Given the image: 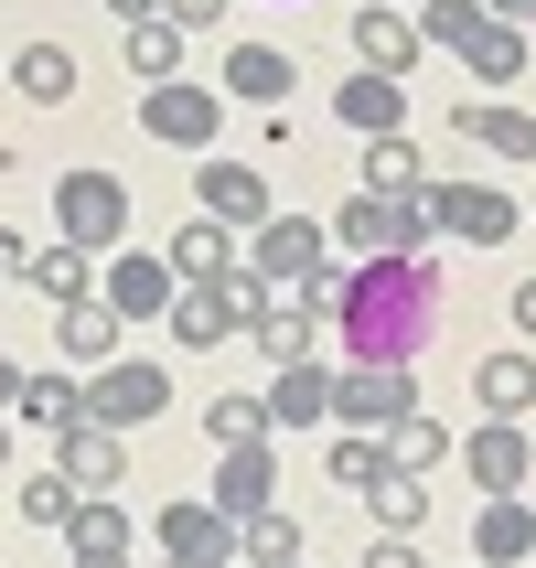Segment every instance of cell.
<instances>
[{"label":"cell","mask_w":536,"mask_h":568,"mask_svg":"<svg viewBox=\"0 0 536 568\" xmlns=\"http://www.w3.org/2000/svg\"><path fill=\"white\" fill-rule=\"evenodd\" d=\"M441 322V268L429 257H354L344 301H333V333H344L354 365H418Z\"/></svg>","instance_id":"obj_1"},{"label":"cell","mask_w":536,"mask_h":568,"mask_svg":"<svg viewBox=\"0 0 536 568\" xmlns=\"http://www.w3.org/2000/svg\"><path fill=\"white\" fill-rule=\"evenodd\" d=\"M54 225L75 236V247L119 257L129 247V183L119 172H54Z\"/></svg>","instance_id":"obj_2"},{"label":"cell","mask_w":536,"mask_h":568,"mask_svg":"<svg viewBox=\"0 0 536 568\" xmlns=\"http://www.w3.org/2000/svg\"><path fill=\"white\" fill-rule=\"evenodd\" d=\"M215 119H225V87H151L140 97V129H151L161 151H215Z\"/></svg>","instance_id":"obj_3"},{"label":"cell","mask_w":536,"mask_h":568,"mask_svg":"<svg viewBox=\"0 0 536 568\" xmlns=\"http://www.w3.org/2000/svg\"><path fill=\"white\" fill-rule=\"evenodd\" d=\"M408 408H418L408 365H344V376H333V418H344V429H397Z\"/></svg>","instance_id":"obj_4"},{"label":"cell","mask_w":536,"mask_h":568,"mask_svg":"<svg viewBox=\"0 0 536 568\" xmlns=\"http://www.w3.org/2000/svg\"><path fill=\"white\" fill-rule=\"evenodd\" d=\"M193 204L215 225H236V236H257V225L280 215L269 204V172H247V161H225V151H204V172H193Z\"/></svg>","instance_id":"obj_5"},{"label":"cell","mask_w":536,"mask_h":568,"mask_svg":"<svg viewBox=\"0 0 536 568\" xmlns=\"http://www.w3.org/2000/svg\"><path fill=\"white\" fill-rule=\"evenodd\" d=\"M87 408L108 418V429H140V418H161V408H172V376H161L151 354H119V365H97Z\"/></svg>","instance_id":"obj_6"},{"label":"cell","mask_w":536,"mask_h":568,"mask_svg":"<svg viewBox=\"0 0 536 568\" xmlns=\"http://www.w3.org/2000/svg\"><path fill=\"white\" fill-rule=\"evenodd\" d=\"M97 290H108V301H119V312L129 322H172V301H183V268H172V247H161V257H140V247H119V257H108V280H97Z\"/></svg>","instance_id":"obj_7"},{"label":"cell","mask_w":536,"mask_h":568,"mask_svg":"<svg viewBox=\"0 0 536 568\" xmlns=\"http://www.w3.org/2000/svg\"><path fill=\"white\" fill-rule=\"evenodd\" d=\"M0 257H11V290H43L54 312H64V301H97V280H108V268H87L97 247H75V236H64V247H43V257H32L22 236H0Z\"/></svg>","instance_id":"obj_8"},{"label":"cell","mask_w":536,"mask_h":568,"mask_svg":"<svg viewBox=\"0 0 536 568\" xmlns=\"http://www.w3.org/2000/svg\"><path fill=\"white\" fill-rule=\"evenodd\" d=\"M151 537H161L172 568H225V558H236V515H225V505H161Z\"/></svg>","instance_id":"obj_9"},{"label":"cell","mask_w":536,"mask_h":568,"mask_svg":"<svg viewBox=\"0 0 536 568\" xmlns=\"http://www.w3.org/2000/svg\"><path fill=\"white\" fill-rule=\"evenodd\" d=\"M429 215H441V236H462V247H505V236H515V193H494V183H429Z\"/></svg>","instance_id":"obj_10"},{"label":"cell","mask_w":536,"mask_h":568,"mask_svg":"<svg viewBox=\"0 0 536 568\" xmlns=\"http://www.w3.org/2000/svg\"><path fill=\"white\" fill-rule=\"evenodd\" d=\"M119 344H129V312L108 301V290L54 312V354H64V365H119Z\"/></svg>","instance_id":"obj_11"},{"label":"cell","mask_w":536,"mask_h":568,"mask_svg":"<svg viewBox=\"0 0 536 568\" xmlns=\"http://www.w3.org/2000/svg\"><path fill=\"white\" fill-rule=\"evenodd\" d=\"M418 11H397V0H376V11H354V64H376V75H408L418 64Z\"/></svg>","instance_id":"obj_12"},{"label":"cell","mask_w":536,"mask_h":568,"mask_svg":"<svg viewBox=\"0 0 536 568\" xmlns=\"http://www.w3.org/2000/svg\"><path fill=\"white\" fill-rule=\"evenodd\" d=\"M451 129H462V151H483V161H536V119L505 108V97H483V108L462 97V119H451Z\"/></svg>","instance_id":"obj_13"},{"label":"cell","mask_w":536,"mask_h":568,"mask_svg":"<svg viewBox=\"0 0 536 568\" xmlns=\"http://www.w3.org/2000/svg\"><path fill=\"white\" fill-rule=\"evenodd\" d=\"M269 365H312L322 354V312L312 301H290V290H269V312H257V333H247Z\"/></svg>","instance_id":"obj_14"},{"label":"cell","mask_w":536,"mask_h":568,"mask_svg":"<svg viewBox=\"0 0 536 568\" xmlns=\"http://www.w3.org/2000/svg\"><path fill=\"white\" fill-rule=\"evenodd\" d=\"M215 505L225 515H269V505H280V462H269V440L215 450Z\"/></svg>","instance_id":"obj_15"},{"label":"cell","mask_w":536,"mask_h":568,"mask_svg":"<svg viewBox=\"0 0 536 568\" xmlns=\"http://www.w3.org/2000/svg\"><path fill=\"white\" fill-rule=\"evenodd\" d=\"M333 108H344V119L365 129V140H386V129L408 119V75H376V64H354L344 87H333Z\"/></svg>","instance_id":"obj_16"},{"label":"cell","mask_w":536,"mask_h":568,"mask_svg":"<svg viewBox=\"0 0 536 568\" xmlns=\"http://www.w3.org/2000/svg\"><path fill=\"white\" fill-rule=\"evenodd\" d=\"M322 247H333V236H322L312 215H269V225L247 236V257L269 268V280H301V268H322Z\"/></svg>","instance_id":"obj_17"},{"label":"cell","mask_w":536,"mask_h":568,"mask_svg":"<svg viewBox=\"0 0 536 568\" xmlns=\"http://www.w3.org/2000/svg\"><path fill=\"white\" fill-rule=\"evenodd\" d=\"M64 473L87 483V494H119V483H129V429H108V418L64 429Z\"/></svg>","instance_id":"obj_18"},{"label":"cell","mask_w":536,"mask_h":568,"mask_svg":"<svg viewBox=\"0 0 536 568\" xmlns=\"http://www.w3.org/2000/svg\"><path fill=\"white\" fill-rule=\"evenodd\" d=\"M462 462H473V483H483V494H515L536 450H526V429H515V418H483L473 440H462Z\"/></svg>","instance_id":"obj_19"},{"label":"cell","mask_w":536,"mask_h":568,"mask_svg":"<svg viewBox=\"0 0 536 568\" xmlns=\"http://www.w3.org/2000/svg\"><path fill=\"white\" fill-rule=\"evenodd\" d=\"M473 558H483V568L536 558V515L515 505V494H483V515H473Z\"/></svg>","instance_id":"obj_20"},{"label":"cell","mask_w":536,"mask_h":568,"mask_svg":"<svg viewBox=\"0 0 536 568\" xmlns=\"http://www.w3.org/2000/svg\"><path fill=\"white\" fill-rule=\"evenodd\" d=\"M290 87H301V64H290L280 43H236V54H225V97H247V108H280Z\"/></svg>","instance_id":"obj_21"},{"label":"cell","mask_w":536,"mask_h":568,"mask_svg":"<svg viewBox=\"0 0 536 568\" xmlns=\"http://www.w3.org/2000/svg\"><path fill=\"white\" fill-rule=\"evenodd\" d=\"M119 43H129V75H140V87H172V75H183V22H172V11L119 22Z\"/></svg>","instance_id":"obj_22"},{"label":"cell","mask_w":536,"mask_h":568,"mask_svg":"<svg viewBox=\"0 0 536 568\" xmlns=\"http://www.w3.org/2000/svg\"><path fill=\"white\" fill-rule=\"evenodd\" d=\"M11 418H22V429H87V386H64V376H22L11 386Z\"/></svg>","instance_id":"obj_23"},{"label":"cell","mask_w":536,"mask_h":568,"mask_svg":"<svg viewBox=\"0 0 536 568\" xmlns=\"http://www.w3.org/2000/svg\"><path fill=\"white\" fill-rule=\"evenodd\" d=\"M473 397H483V418H526L536 408V354H483Z\"/></svg>","instance_id":"obj_24"},{"label":"cell","mask_w":536,"mask_h":568,"mask_svg":"<svg viewBox=\"0 0 536 568\" xmlns=\"http://www.w3.org/2000/svg\"><path fill=\"white\" fill-rule=\"evenodd\" d=\"M333 247L344 257H397V204L386 193H354L344 215H333Z\"/></svg>","instance_id":"obj_25"},{"label":"cell","mask_w":536,"mask_h":568,"mask_svg":"<svg viewBox=\"0 0 536 568\" xmlns=\"http://www.w3.org/2000/svg\"><path fill=\"white\" fill-rule=\"evenodd\" d=\"M11 515H22V526H75V515H87V483L75 473H22L11 483Z\"/></svg>","instance_id":"obj_26"},{"label":"cell","mask_w":536,"mask_h":568,"mask_svg":"<svg viewBox=\"0 0 536 568\" xmlns=\"http://www.w3.org/2000/svg\"><path fill=\"white\" fill-rule=\"evenodd\" d=\"M11 97L64 108V97H75V54H64V43H22V54H11Z\"/></svg>","instance_id":"obj_27"},{"label":"cell","mask_w":536,"mask_h":568,"mask_svg":"<svg viewBox=\"0 0 536 568\" xmlns=\"http://www.w3.org/2000/svg\"><path fill=\"white\" fill-rule=\"evenodd\" d=\"M269 418H280V429H312V418H333V376H322V354H312V365H280V386H269Z\"/></svg>","instance_id":"obj_28"},{"label":"cell","mask_w":536,"mask_h":568,"mask_svg":"<svg viewBox=\"0 0 536 568\" xmlns=\"http://www.w3.org/2000/svg\"><path fill=\"white\" fill-rule=\"evenodd\" d=\"M451 450H462V440H451V429H441L429 408H408L397 429H386V462H397V473H441Z\"/></svg>","instance_id":"obj_29"},{"label":"cell","mask_w":536,"mask_h":568,"mask_svg":"<svg viewBox=\"0 0 536 568\" xmlns=\"http://www.w3.org/2000/svg\"><path fill=\"white\" fill-rule=\"evenodd\" d=\"M236 225H215V215H193L183 236H172V268H183V280H215V268H236Z\"/></svg>","instance_id":"obj_30"},{"label":"cell","mask_w":536,"mask_h":568,"mask_svg":"<svg viewBox=\"0 0 536 568\" xmlns=\"http://www.w3.org/2000/svg\"><path fill=\"white\" fill-rule=\"evenodd\" d=\"M365 193H429V161L386 129V140H365Z\"/></svg>","instance_id":"obj_31"},{"label":"cell","mask_w":536,"mask_h":568,"mask_svg":"<svg viewBox=\"0 0 536 568\" xmlns=\"http://www.w3.org/2000/svg\"><path fill=\"white\" fill-rule=\"evenodd\" d=\"M236 558L247 568H301V526L290 515H236Z\"/></svg>","instance_id":"obj_32"},{"label":"cell","mask_w":536,"mask_h":568,"mask_svg":"<svg viewBox=\"0 0 536 568\" xmlns=\"http://www.w3.org/2000/svg\"><path fill=\"white\" fill-rule=\"evenodd\" d=\"M483 22H494L483 0H418V32H429L441 54H473V43H483Z\"/></svg>","instance_id":"obj_33"},{"label":"cell","mask_w":536,"mask_h":568,"mask_svg":"<svg viewBox=\"0 0 536 568\" xmlns=\"http://www.w3.org/2000/svg\"><path fill=\"white\" fill-rule=\"evenodd\" d=\"M269 429H280L269 397H215V408H204V440L215 450H247V440H269Z\"/></svg>","instance_id":"obj_34"},{"label":"cell","mask_w":536,"mask_h":568,"mask_svg":"<svg viewBox=\"0 0 536 568\" xmlns=\"http://www.w3.org/2000/svg\"><path fill=\"white\" fill-rule=\"evenodd\" d=\"M462 64H473L483 87H515V75H526V22H483V43Z\"/></svg>","instance_id":"obj_35"},{"label":"cell","mask_w":536,"mask_h":568,"mask_svg":"<svg viewBox=\"0 0 536 568\" xmlns=\"http://www.w3.org/2000/svg\"><path fill=\"white\" fill-rule=\"evenodd\" d=\"M365 515H376L386 537H418V526H429V494H418V473H386L376 494H365Z\"/></svg>","instance_id":"obj_36"},{"label":"cell","mask_w":536,"mask_h":568,"mask_svg":"<svg viewBox=\"0 0 536 568\" xmlns=\"http://www.w3.org/2000/svg\"><path fill=\"white\" fill-rule=\"evenodd\" d=\"M64 537H75V558H129V515L108 505V494H87V515H75Z\"/></svg>","instance_id":"obj_37"},{"label":"cell","mask_w":536,"mask_h":568,"mask_svg":"<svg viewBox=\"0 0 536 568\" xmlns=\"http://www.w3.org/2000/svg\"><path fill=\"white\" fill-rule=\"evenodd\" d=\"M172 344H193V354H215V344H225V312H215V290H204V280L172 301Z\"/></svg>","instance_id":"obj_38"},{"label":"cell","mask_w":536,"mask_h":568,"mask_svg":"<svg viewBox=\"0 0 536 568\" xmlns=\"http://www.w3.org/2000/svg\"><path fill=\"white\" fill-rule=\"evenodd\" d=\"M386 473H397V462H386V440H376V429H354V440H333V483H354V494H376Z\"/></svg>","instance_id":"obj_39"},{"label":"cell","mask_w":536,"mask_h":568,"mask_svg":"<svg viewBox=\"0 0 536 568\" xmlns=\"http://www.w3.org/2000/svg\"><path fill=\"white\" fill-rule=\"evenodd\" d=\"M365 568H418V547H408V537H386V526H376V537H365Z\"/></svg>","instance_id":"obj_40"},{"label":"cell","mask_w":536,"mask_h":568,"mask_svg":"<svg viewBox=\"0 0 536 568\" xmlns=\"http://www.w3.org/2000/svg\"><path fill=\"white\" fill-rule=\"evenodd\" d=\"M161 11H172V22H183V32H204V22H215V11H225V0H161Z\"/></svg>","instance_id":"obj_41"},{"label":"cell","mask_w":536,"mask_h":568,"mask_svg":"<svg viewBox=\"0 0 536 568\" xmlns=\"http://www.w3.org/2000/svg\"><path fill=\"white\" fill-rule=\"evenodd\" d=\"M515 333L536 344V280H515Z\"/></svg>","instance_id":"obj_42"},{"label":"cell","mask_w":536,"mask_h":568,"mask_svg":"<svg viewBox=\"0 0 536 568\" xmlns=\"http://www.w3.org/2000/svg\"><path fill=\"white\" fill-rule=\"evenodd\" d=\"M161 0H108V22H151Z\"/></svg>","instance_id":"obj_43"},{"label":"cell","mask_w":536,"mask_h":568,"mask_svg":"<svg viewBox=\"0 0 536 568\" xmlns=\"http://www.w3.org/2000/svg\"><path fill=\"white\" fill-rule=\"evenodd\" d=\"M483 11H494V22H536V0H483Z\"/></svg>","instance_id":"obj_44"},{"label":"cell","mask_w":536,"mask_h":568,"mask_svg":"<svg viewBox=\"0 0 536 568\" xmlns=\"http://www.w3.org/2000/svg\"><path fill=\"white\" fill-rule=\"evenodd\" d=\"M75 568H140V558H75Z\"/></svg>","instance_id":"obj_45"},{"label":"cell","mask_w":536,"mask_h":568,"mask_svg":"<svg viewBox=\"0 0 536 568\" xmlns=\"http://www.w3.org/2000/svg\"><path fill=\"white\" fill-rule=\"evenodd\" d=\"M526 215H536V193H526Z\"/></svg>","instance_id":"obj_46"},{"label":"cell","mask_w":536,"mask_h":568,"mask_svg":"<svg viewBox=\"0 0 536 568\" xmlns=\"http://www.w3.org/2000/svg\"><path fill=\"white\" fill-rule=\"evenodd\" d=\"M225 568H247V558H225Z\"/></svg>","instance_id":"obj_47"},{"label":"cell","mask_w":536,"mask_h":568,"mask_svg":"<svg viewBox=\"0 0 536 568\" xmlns=\"http://www.w3.org/2000/svg\"><path fill=\"white\" fill-rule=\"evenodd\" d=\"M473 568H483V558H473Z\"/></svg>","instance_id":"obj_48"}]
</instances>
